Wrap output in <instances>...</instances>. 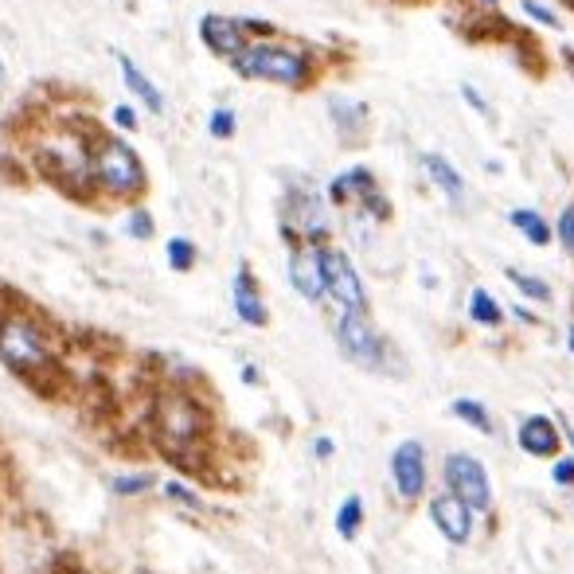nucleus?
Masks as SVG:
<instances>
[{"label": "nucleus", "instance_id": "nucleus-11", "mask_svg": "<svg viewBox=\"0 0 574 574\" xmlns=\"http://www.w3.org/2000/svg\"><path fill=\"white\" fill-rule=\"evenodd\" d=\"M446 485L457 501H465L469 508L485 512L488 508V477L481 469L477 457L469 454H449L446 457Z\"/></svg>", "mask_w": 574, "mask_h": 574}, {"label": "nucleus", "instance_id": "nucleus-28", "mask_svg": "<svg viewBox=\"0 0 574 574\" xmlns=\"http://www.w3.org/2000/svg\"><path fill=\"white\" fill-rule=\"evenodd\" d=\"M157 485L152 473H129V477H110V493L113 496H141Z\"/></svg>", "mask_w": 574, "mask_h": 574}, {"label": "nucleus", "instance_id": "nucleus-22", "mask_svg": "<svg viewBox=\"0 0 574 574\" xmlns=\"http://www.w3.org/2000/svg\"><path fill=\"white\" fill-rule=\"evenodd\" d=\"M469 317L477 320V325H501L504 320V309H501V301H496L488 289H473V297H469Z\"/></svg>", "mask_w": 574, "mask_h": 574}, {"label": "nucleus", "instance_id": "nucleus-30", "mask_svg": "<svg viewBox=\"0 0 574 574\" xmlns=\"http://www.w3.org/2000/svg\"><path fill=\"white\" fill-rule=\"evenodd\" d=\"M519 12H524L527 20H535L540 28H558V17L547 4H540V0H519Z\"/></svg>", "mask_w": 574, "mask_h": 574}, {"label": "nucleus", "instance_id": "nucleus-23", "mask_svg": "<svg viewBox=\"0 0 574 574\" xmlns=\"http://www.w3.org/2000/svg\"><path fill=\"white\" fill-rule=\"evenodd\" d=\"M152 231H157V219H152V211L145 208L141 200L126 204V235H129V239L145 243V239H152Z\"/></svg>", "mask_w": 574, "mask_h": 574}, {"label": "nucleus", "instance_id": "nucleus-42", "mask_svg": "<svg viewBox=\"0 0 574 574\" xmlns=\"http://www.w3.org/2000/svg\"><path fill=\"white\" fill-rule=\"evenodd\" d=\"M571 449H574V434H571Z\"/></svg>", "mask_w": 574, "mask_h": 574}, {"label": "nucleus", "instance_id": "nucleus-33", "mask_svg": "<svg viewBox=\"0 0 574 574\" xmlns=\"http://www.w3.org/2000/svg\"><path fill=\"white\" fill-rule=\"evenodd\" d=\"M551 477H555V485H574V457H558Z\"/></svg>", "mask_w": 574, "mask_h": 574}, {"label": "nucleus", "instance_id": "nucleus-9", "mask_svg": "<svg viewBox=\"0 0 574 574\" xmlns=\"http://www.w3.org/2000/svg\"><path fill=\"white\" fill-rule=\"evenodd\" d=\"M336 344H340V352L352 364L367 367V372H379L383 356H387V344H383V336L372 328L367 313L336 309Z\"/></svg>", "mask_w": 574, "mask_h": 574}, {"label": "nucleus", "instance_id": "nucleus-17", "mask_svg": "<svg viewBox=\"0 0 574 574\" xmlns=\"http://www.w3.org/2000/svg\"><path fill=\"white\" fill-rule=\"evenodd\" d=\"M469 512H473L469 504L457 501L454 493L438 496V501L430 504L434 524H438V532L446 535L449 543H465V540H469Z\"/></svg>", "mask_w": 574, "mask_h": 574}, {"label": "nucleus", "instance_id": "nucleus-18", "mask_svg": "<svg viewBox=\"0 0 574 574\" xmlns=\"http://www.w3.org/2000/svg\"><path fill=\"white\" fill-rule=\"evenodd\" d=\"M423 168H426V176H430V184L434 188L446 196L454 208H462L465 204V180H462V172H457L454 165H449L442 152H423Z\"/></svg>", "mask_w": 574, "mask_h": 574}, {"label": "nucleus", "instance_id": "nucleus-24", "mask_svg": "<svg viewBox=\"0 0 574 574\" xmlns=\"http://www.w3.org/2000/svg\"><path fill=\"white\" fill-rule=\"evenodd\" d=\"M359 524H364V501H359V496H344L340 512H336V532H340L344 540H356Z\"/></svg>", "mask_w": 574, "mask_h": 574}, {"label": "nucleus", "instance_id": "nucleus-27", "mask_svg": "<svg viewBox=\"0 0 574 574\" xmlns=\"http://www.w3.org/2000/svg\"><path fill=\"white\" fill-rule=\"evenodd\" d=\"M504 278H508L512 286H516L519 294L527 297V301H551V289L543 286L540 278H532V274H524V270H512V266H508V270H504Z\"/></svg>", "mask_w": 574, "mask_h": 574}, {"label": "nucleus", "instance_id": "nucleus-13", "mask_svg": "<svg viewBox=\"0 0 574 574\" xmlns=\"http://www.w3.org/2000/svg\"><path fill=\"white\" fill-rule=\"evenodd\" d=\"M231 305H235V317L250 328H266V320H270L266 301H263V289H258V278L247 263H243L231 278Z\"/></svg>", "mask_w": 574, "mask_h": 574}, {"label": "nucleus", "instance_id": "nucleus-37", "mask_svg": "<svg viewBox=\"0 0 574 574\" xmlns=\"http://www.w3.org/2000/svg\"><path fill=\"white\" fill-rule=\"evenodd\" d=\"M512 313H516V317H519V320H527V325H532V320H535V317H532V313H527V309H524V305H516V309H512Z\"/></svg>", "mask_w": 574, "mask_h": 574}, {"label": "nucleus", "instance_id": "nucleus-3", "mask_svg": "<svg viewBox=\"0 0 574 574\" xmlns=\"http://www.w3.org/2000/svg\"><path fill=\"white\" fill-rule=\"evenodd\" d=\"M0 364L24 383H48L59 375V348L40 317L20 305L0 309Z\"/></svg>", "mask_w": 574, "mask_h": 574}, {"label": "nucleus", "instance_id": "nucleus-41", "mask_svg": "<svg viewBox=\"0 0 574 574\" xmlns=\"http://www.w3.org/2000/svg\"><path fill=\"white\" fill-rule=\"evenodd\" d=\"M571 71H574V51H571Z\"/></svg>", "mask_w": 574, "mask_h": 574}, {"label": "nucleus", "instance_id": "nucleus-8", "mask_svg": "<svg viewBox=\"0 0 574 574\" xmlns=\"http://www.w3.org/2000/svg\"><path fill=\"white\" fill-rule=\"evenodd\" d=\"M320 274H325V297H333L336 309L367 313V289L359 281L352 258L333 243H320Z\"/></svg>", "mask_w": 574, "mask_h": 574}, {"label": "nucleus", "instance_id": "nucleus-40", "mask_svg": "<svg viewBox=\"0 0 574 574\" xmlns=\"http://www.w3.org/2000/svg\"><path fill=\"white\" fill-rule=\"evenodd\" d=\"M481 4H496V0H481Z\"/></svg>", "mask_w": 574, "mask_h": 574}, {"label": "nucleus", "instance_id": "nucleus-7", "mask_svg": "<svg viewBox=\"0 0 574 574\" xmlns=\"http://www.w3.org/2000/svg\"><path fill=\"white\" fill-rule=\"evenodd\" d=\"M325 196L336 208H359L367 219H375V224H387V219H392V204H387V196L379 191L375 172L364 165H352L344 168V172H336L333 180L325 184Z\"/></svg>", "mask_w": 574, "mask_h": 574}, {"label": "nucleus", "instance_id": "nucleus-16", "mask_svg": "<svg viewBox=\"0 0 574 574\" xmlns=\"http://www.w3.org/2000/svg\"><path fill=\"white\" fill-rule=\"evenodd\" d=\"M325 110H328V118H333L340 141H359V137H364V129H367V102H359V98H348V95H328L325 98Z\"/></svg>", "mask_w": 574, "mask_h": 574}, {"label": "nucleus", "instance_id": "nucleus-25", "mask_svg": "<svg viewBox=\"0 0 574 574\" xmlns=\"http://www.w3.org/2000/svg\"><path fill=\"white\" fill-rule=\"evenodd\" d=\"M208 133L216 137V141H231V137L239 133V113H235L231 106H216V110L208 113Z\"/></svg>", "mask_w": 574, "mask_h": 574}, {"label": "nucleus", "instance_id": "nucleus-10", "mask_svg": "<svg viewBox=\"0 0 574 574\" xmlns=\"http://www.w3.org/2000/svg\"><path fill=\"white\" fill-rule=\"evenodd\" d=\"M196 32H200L204 48H208L216 59H224V63H231V59L250 43L247 28H243V17H224V12H204Z\"/></svg>", "mask_w": 574, "mask_h": 574}, {"label": "nucleus", "instance_id": "nucleus-5", "mask_svg": "<svg viewBox=\"0 0 574 574\" xmlns=\"http://www.w3.org/2000/svg\"><path fill=\"white\" fill-rule=\"evenodd\" d=\"M152 434H157V446L172 462H188V454L208 434V415H204L200 399L188 395L184 387L157 392V399H152Z\"/></svg>", "mask_w": 574, "mask_h": 574}, {"label": "nucleus", "instance_id": "nucleus-6", "mask_svg": "<svg viewBox=\"0 0 574 574\" xmlns=\"http://www.w3.org/2000/svg\"><path fill=\"white\" fill-rule=\"evenodd\" d=\"M281 235L286 243H309L320 247L333 235V219H328V196L325 188L309 180H294L281 196Z\"/></svg>", "mask_w": 574, "mask_h": 574}, {"label": "nucleus", "instance_id": "nucleus-20", "mask_svg": "<svg viewBox=\"0 0 574 574\" xmlns=\"http://www.w3.org/2000/svg\"><path fill=\"white\" fill-rule=\"evenodd\" d=\"M512 227H516L519 235H524L532 247H547L551 239H555V231H551V224L540 216V211H532V208H516L512 211Z\"/></svg>", "mask_w": 574, "mask_h": 574}, {"label": "nucleus", "instance_id": "nucleus-4", "mask_svg": "<svg viewBox=\"0 0 574 574\" xmlns=\"http://www.w3.org/2000/svg\"><path fill=\"white\" fill-rule=\"evenodd\" d=\"M227 67H231L239 79L270 82V87H286V90H309L317 87L320 79V59L313 56L305 43L281 40V36L250 40Z\"/></svg>", "mask_w": 574, "mask_h": 574}, {"label": "nucleus", "instance_id": "nucleus-15", "mask_svg": "<svg viewBox=\"0 0 574 574\" xmlns=\"http://www.w3.org/2000/svg\"><path fill=\"white\" fill-rule=\"evenodd\" d=\"M113 63H118V71H121V82H126V90L129 95L141 102V110H149L152 118H160V113L168 110V102H165V95H160V87L149 79V75L141 71V63L137 59H129L126 51H118L113 48Z\"/></svg>", "mask_w": 574, "mask_h": 574}, {"label": "nucleus", "instance_id": "nucleus-31", "mask_svg": "<svg viewBox=\"0 0 574 574\" xmlns=\"http://www.w3.org/2000/svg\"><path fill=\"white\" fill-rule=\"evenodd\" d=\"M555 231H558V243H563V247L574 255V204H566V208H563V216H558Z\"/></svg>", "mask_w": 574, "mask_h": 574}, {"label": "nucleus", "instance_id": "nucleus-12", "mask_svg": "<svg viewBox=\"0 0 574 574\" xmlns=\"http://www.w3.org/2000/svg\"><path fill=\"white\" fill-rule=\"evenodd\" d=\"M289 286L305 301H320L325 297V274H320V250L309 243H294L289 247Z\"/></svg>", "mask_w": 574, "mask_h": 574}, {"label": "nucleus", "instance_id": "nucleus-39", "mask_svg": "<svg viewBox=\"0 0 574 574\" xmlns=\"http://www.w3.org/2000/svg\"><path fill=\"white\" fill-rule=\"evenodd\" d=\"M566 340H571V352H574V328H571V336H566Z\"/></svg>", "mask_w": 574, "mask_h": 574}, {"label": "nucleus", "instance_id": "nucleus-34", "mask_svg": "<svg viewBox=\"0 0 574 574\" xmlns=\"http://www.w3.org/2000/svg\"><path fill=\"white\" fill-rule=\"evenodd\" d=\"M462 95H465V102H469L477 113H485V118H488V113H493V110H488L485 98H481V90H477V87H462Z\"/></svg>", "mask_w": 574, "mask_h": 574}, {"label": "nucleus", "instance_id": "nucleus-32", "mask_svg": "<svg viewBox=\"0 0 574 574\" xmlns=\"http://www.w3.org/2000/svg\"><path fill=\"white\" fill-rule=\"evenodd\" d=\"M165 496H168V501H176V504H184V508H200L196 493H191V488H184V485H176V481H168V485H165Z\"/></svg>", "mask_w": 574, "mask_h": 574}, {"label": "nucleus", "instance_id": "nucleus-21", "mask_svg": "<svg viewBox=\"0 0 574 574\" xmlns=\"http://www.w3.org/2000/svg\"><path fill=\"white\" fill-rule=\"evenodd\" d=\"M196 258H200V250H196V243H191L188 235H172V239L165 243V263L172 274H191L196 270Z\"/></svg>", "mask_w": 574, "mask_h": 574}, {"label": "nucleus", "instance_id": "nucleus-29", "mask_svg": "<svg viewBox=\"0 0 574 574\" xmlns=\"http://www.w3.org/2000/svg\"><path fill=\"white\" fill-rule=\"evenodd\" d=\"M110 129L113 133H133V129H141V113H137V106H129V102L110 106Z\"/></svg>", "mask_w": 574, "mask_h": 574}, {"label": "nucleus", "instance_id": "nucleus-2", "mask_svg": "<svg viewBox=\"0 0 574 574\" xmlns=\"http://www.w3.org/2000/svg\"><path fill=\"white\" fill-rule=\"evenodd\" d=\"M90 188H95V204H137L149 188V168L141 152L126 141V133H113L110 126H95Z\"/></svg>", "mask_w": 574, "mask_h": 574}, {"label": "nucleus", "instance_id": "nucleus-19", "mask_svg": "<svg viewBox=\"0 0 574 574\" xmlns=\"http://www.w3.org/2000/svg\"><path fill=\"white\" fill-rule=\"evenodd\" d=\"M519 446H524L532 457H551L558 449L555 423H551V418H543V415L524 418V426H519Z\"/></svg>", "mask_w": 574, "mask_h": 574}, {"label": "nucleus", "instance_id": "nucleus-1", "mask_svg": "<svg viewBox=\"0 0 574 574\" xmlns=\"http://www.w3.org/2000/svg\"><path fill=\"white\" fill-rule=\"evenodd\" d=\"M90 145H95V126L59 121V126H48L36 137L28 157L36 160V168H40V176L51 188H59L71 200L95 204V188H90Z\"/></svg>", "mask_w": 574, "mask_h": 574}, {"label": "nucleus", "instance_id": "nucleus-26", "mask_svg": "<svg viewBox=\"0 0 574 574\" xmlns=\"http://www.w3.org/2000/svg\"><path fill=\"white\" fill-rule=\"evenodd\" d=\"M449 410H454V418H462V423L477 426L481 434H488V430H493V418H488L485 403H477V399H457Z\"/></svg>", "mask_w": 574, "mask_h": 574}, {"label": "nucleus", "instance_id": "nucleus-38", "mask_svg": "<svg viewBox=\"0 0 574 574\" xmlns=\"http://www.w3.org/2000/svg\"><path fill=\"white\" fill-rule=\"evenodd\" d=\"M4 79H9V71H4V59H0V90H4Z\"/></svg>", "mask_w": 574, "mask_h": 574}, {"label": "nucleus", "instance_id": "nucleus-36", "mask_svg": "<svg viewBox=\"0 0 574 574\" xmlns=\"http://www.w3.org/2000/svg\"><path fill=\"white\" fill-rule=\"evenodd\" d=\"M258 379H263V375H258V367L255 364H243V383H250V387H255Z\"/></svg>", "mask_w": 574, "mask_h": 574}, {"label": "nucleus", "instance_id": "nucleus-35", "mask_svg": "<svg viewBox=\"0 0 574 574\" xmlns=\"http://www.w3.org/2000/svg\"><path fill=\"white\" fill-rule=\"evenodd\" d=\"M313 454H317L320 462H325V457H333V442H328V438H317V446H313Z\"/></svg>", "mask_w": 574, "mask_h": 574}, {"label": "nucleus", "instance_id": "nucleus-14", "mask_svg": "<svg viewBox=\"0 0 574 574\" xmlns=\"http://www.w3.org/2000/svg\"><path fill=\"white\" fill-rule=\"evenodd\" d=\"M392 477L403 501H418L426 488V454L418 442H403L392 454Z\"/></svg>", "mask_w": 574, "mask_h": 574}]
</instances>
